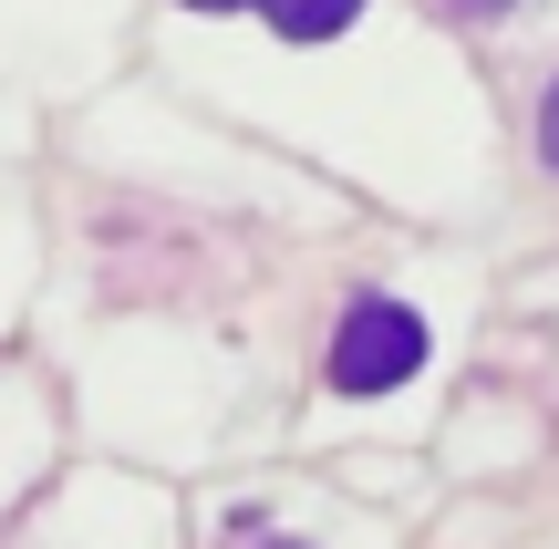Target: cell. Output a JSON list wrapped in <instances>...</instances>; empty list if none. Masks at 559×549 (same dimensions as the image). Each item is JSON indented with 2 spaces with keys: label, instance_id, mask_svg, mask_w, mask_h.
Here are the masks:
<instances>
[{
  "label": "cell",
  "instance_id": "cell-1",
  "mask_svg": "<svg viewBox=\"0 0 559 549\" xmlns=\"http://www.w3.org/2000/svg\"><path fill=\"white\" fill-rule=\"evenodd\" d=\"M425 373V322L404 301H353L342 311V343H332V384L342 394H394Z\"/></svg>",
  "mask_w": 559,
  "mask_h": 549
},
{
  "label": "cell",
  "instance_id": "cell-2",
  "mask_svg": "<svg viewBox=\"0 0 559 549\" xmlns=\"http://www.w3.org/2000/svg\"><path fill=\"white\" fill-rule=\"evenodd\" d=\"M353 11H362V0H270L280 41H332V32H342Z\"/></svg>",
  "mask_w": 559,
  "mask_h": 549
},
{
  "label": "cell",
  "instance_id": "cell-3",
  "mask_svg": "<svg viewBox=\"0 0 559 549\" xmlns=\"http://www.w3.org/2000/svg\"><path fill=\"white\" fill-rule=\"evenodd\" d=\"M539 156L559 166V83H549V104H539Z\"/></svg>",
  "mask_w": 559,
  "mask_h": 549
},
{
  "label": "cell",
  "instance_id": "cell-4",
  "mask_svg": "<svg viewBox=\"0 0 559 549\" xmlns=\"http://www.w3.org/2000/svg\"><path fill=\"white\" fill-rule=\"evenodd\" d=\"M187 11H249V0H187Z\"/></svg>",
  "mask_w": 559,
  "mask_h": 549
},
{
  "label": "cell",
  "instance_id": "cell-5",
  "mask_svg": "<svg viewBox=\"0 0 559 549\" xmlns=\"http://www.w3.org/2000/svg\"><path fill=\"white\" fill-rule=\"evenodd\" d=\"M456 11H508V0H456Z\"/></svg>",
  "mask_w": 559,
  "mask_h": 549
},
{
  "label": "cell",
  "instance_id": "cell-6",
  "mask_svg": "<svg viewBox=\"0 0 559 549\" xmlns=\"http://www.w3.org/2000/svg\"><path fill=\"white\" fill-rule=\"evenodd\" d=\"M270 549H300V539H270Z\"/></svg>",
  "mask_w": 559,
  "mask_h": 549
}]
</instances>
